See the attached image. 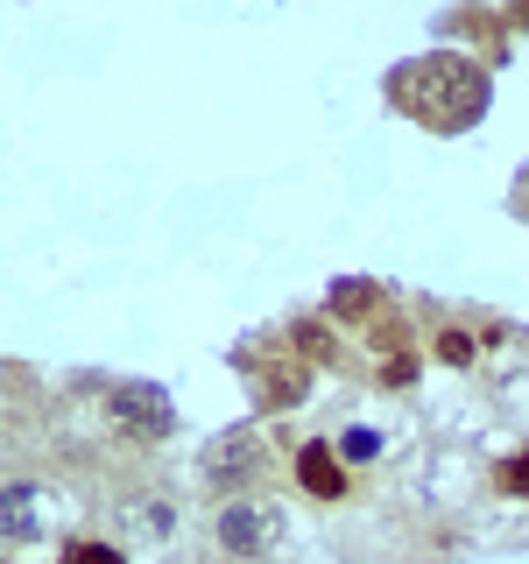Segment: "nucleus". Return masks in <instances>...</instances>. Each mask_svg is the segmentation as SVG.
<instances>
[{"label": "nucleus", "instance_id": "nucleus-1", "mask_svg": "<svg viewBox=\"0 0 529 564\" xmlns=\"http://www.w3.org/2000/svg\"><path fill=\"white\" fill-rule=\"evenodd\" d=\"M388 99L410 120H423V128L452 134V128H473V120L487 113V70L452 57V50H431V57L402 64L396 78H388Z\"/></svg>", "mask_w": 529, "mask_h": 564}, {"label": "nucleus", "instance_id": "nucleus-2", "mask_svg": "<svg viewBox=\"0 0 529 564\" xmlns=\"http://www.w3.org/2000/svg\"><path fill=\"white\" fill-rule=\"evenodd\" d=\"M212 543L234 564H269L290 543V516H282L269 494H226L219 516H212Z\"/></svg>", "mask_w": 529, "mask_h": 564}, {"label": "nucleus", "instance_id": "nucleus-3", "mask_svg": "<svg viewBox=\"0 0 529 564\" xmlns=\"http://www.w3.org/2000/svg\"><path fill=\"white\" fill-rule=\"evenodd\" d=\"M106 416H114V431H120V437H134V445H163L170 423H176L170 395H163V388H149V381L114 388V395H106Z\"/></svg>", "mask_w": 529, "mask_h": 564}, {"label": "nucleus", "instance_id": "nucleus-4", "mask_svg": "<svg viewBox=\"0 0 529 564\" xmlns=\"http://www.w3.org/2000/svg\"><path fill=\"white\" fill-rule=\"evenodd\" d=\"M64 516V501L50 494L43 480H14V487H0V536H22V543H43L50 529H57Z\"/></svg>", "mask_w": 529, "mask_h": 564}, {"label": "nucleus", "instance_id": "nucleus-5", "mask_svg": "<svg viewBox=\"0 0 529 564\" xmlns=\"http://www.w3.org/2000/svg\"><path fill=\"white\" fill-rule=\"evenodd\" d=\"M261 473H269V452H261V437H247V431L219 437V445L205 452V480L226 487V494H247V480H261Z\"/></svg>", "mask_w": 529, "mask_h": 564}, {"label": "nucleus", "instance_id": "nucleus-6", "mask_svg": "<svg viewBox=\"0 0 529 564\" xmlns=\"http://www.w3.org/2000/svg\"><path fill=\"white\" fill-rule=\"evenodd\" d=\"M296 480H304L311 501H346V466H339V452L332 445H296Z\"/></svg>", "mask_w": 529, "mask_h": 564}, {"label": "nucleus", "instance_id": "nucleus-7", "mask_svg": "<svg viewBox=\"0 0 529 564\" xmlns=\"http://www.w3.org/2000/svg\"><path fill=\"white\" fill-rule=\"evenodd\" d=\"M255 375H261V402H269V410H290L311 388V367L296 360V352H290V367H255Z\"/></svg>", "mask_w": 529, "mask_h": 564}, {"label": "nucleus", "instance_id": "nucleus-8", "mask_svg": "<svg viewBox=\"0 0 529 564\" xmlns=\"http://www.w3.org/2000/svg\"><path fill=\"white\" fill-rule=\"evenodd\" d=\"M332 452H339V466H381V458H388V431H375V423H346Z\"/></svg>", "mask_w": 529, "mask_h": 564}, {"label": "nucleus", "instance_id": "nucleus-9", "mask_svg": "<svg viewBox=\"0 0 529 564\" xmlns=\"http://www.w3.org/2000/svg\"><path fill=\"white\" fill-rule=\"evenodd\" d=\"M494 494H501V501H529V445H516V452H501L494 458Z\"/></svg>", "mask_w": 529, "mask_h": 564}, {"label": "nucleus", "instance_id": "nucleus-10", "mask_svg": "<svg viewBox=\"0 0 529 564\" xmlns=\"http://www.w3.org/2000/svg\"><path fill=\"white\" fill-rule=\"evenodd\" d=\"M481 339H473V332L466 325H445V332H438V360H452V367H481Z\"/></svg>", "mask_w": 529, "mask_h": 564}, {"label": "nucleus", "instance_id": "nucleus-11", "mask_svg": "<svg viewBox=\"0 0 529 564\" xmlns=\"http://www.w3.org/2000/svg\"><path fill=\"white\" fill-rule=\"evenodd\" d=\"M57 564H128V551H120V543H99V536H71Z\"/></svg>", "mask_w": 529, "mask_h": 564}, {"label": "nucleus", "instance_id": "nucleus-12", "mask_svg": "<svg viewBox=\"0 0 529 564\" xmlns=\"http://www.w3.org/2000/svg\"><path fill=\"white\" fill-rule=\"evenodd\" d=\"M141 516V529H149V536H170L176 529V516H170V501L163 494H141V501H128V522Z\"/></svg>", "mask_w": 529, "mask_h": 564}, {"label": "nucleus", "instance_id": "nucleus-13", "mask_svg": "<svg viewBox=\"0 0 529 564\" xmlns=\"http://www.w3.org/2000/svg\"><path fill=\"white\" fill-rule=\"evenodd\" d=\"M290 352H296L304 367H311V360H332V332H325V325H296V332H290Z\"/></svg>", "mask_w": 529, "mask_h": 564}, {"label": "nucleus", "instance_id": "nucleus-14", "mask_svg": "<svg viewBox=\"0 0 529 564\" xmlns=\"http://www.w3.org/2000/svg\"><path fill=\"white\" fill-rule=\"evenodd\" d=\"M0 564H8V557H0Z\"/></svg>", "mask_w": 529, "mask_h": 564}]
</instances>
